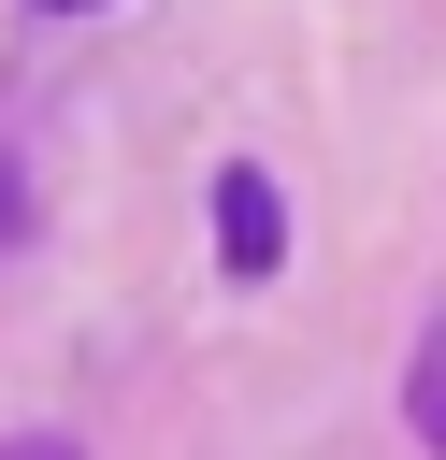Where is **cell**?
<instances>
[{"label":"cell","mask_w":446,"mask_h":460,"mask_svg":"<svg viewBox=\"0 0 446 460\" xmlns=\"http://www.w3.org/2000/svg\"><path fill=\"white\" fill-rule=\"evenodd\" d=\"M216 244H230V273H273L288 259V216H273L259 172H216Z\"/></svg>","instance_id":"6da1fadb"},{"label":"cell","mask_w":446,"mask_h":460,"mask_svg":"<svg viewBox=\"0 0 446 460\" xmlns=\"http://www.w3.org/2000/svg\"><path fill=\"white\" fill-rule=\"evenodd\" d=\"M403 417H417V446H446V316L417 331V374H403Z\"/></svg>","instance_id":"7a4b0ae2"},{"label":"cell","mask_w":446,"mask_h":460,"mask_svg":"<svg viewBox=\"0 0 446 460\" xmlns=\"http://www.w3.org/2000/svg\"><path fill=\"white\" fill-rule=\"evenodd\" d=\"M0 460H72V446L58 431H0Z\"/></svg>","instance_id":"3957f363"},{"label":"cell","mask_w":446,"mask_h":460,"mask_svg":"<svg viewBox=\"0 0 446 460\" xmlns=\"http://www.w3.org/2000/svg\"><path fill=\"white\" fill-rule=\"evenodd\" d=\"M43 14H72V0H43Z\"/></svg>","instance_id":"277c9868"}]
</instances>
